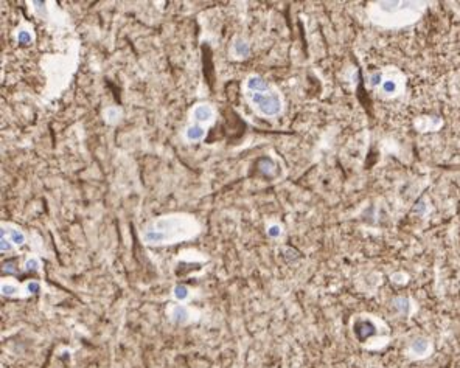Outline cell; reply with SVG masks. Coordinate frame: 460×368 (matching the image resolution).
<instances>
[{"mask_svg":"<svg viewBox=\"0 0 460 368\" xmlns=\"http://www.w3.org/2000/svg\"><path fill=\"white\" fill-rule=\"evenodd\" d=\"M425 10V4L415 2H383L376 8L378 17L375 20L384 27H401L418 19Z\"/></svg>","mask_w":460,"mask_h":368,"instance_id":"cell-1","label":"cell"},{"mask_svg":"<svg viewBox=\"0 0 460 368\" xmlns=\"http://www.w3.org/2000/svg\"><path fill=\"white\" fill-rule=\"evenodd\" d=\"M250 101L267 117L277 115L282 111V100L277 94H250Z\"/></svg>","mask_w":460,"mask_h":368,"instance_id":"cell-2","label":"cell"},{"mask_svg":"<svg viewBox=\"0 0 460 368\" xmlns=\"http://www.w3.org/2000/svg\"><path fill=\"white\" fill-rule=\"evenodd\" d=\"M432 342L426 337H417L410 342L409 348L406 351L407 357H410L412 360H420L425 359L428 356H431L432 353Z\"/></svg>","mask_w":460,"mask_h":368,"instance_id":"cell-3","label":"cell"},{"mask_svg":"<svg viewBox=\"0 0 460 368\" xmlns=\"http://www.w3.org/2000/svg\"><path fill=\"white\" fill-rule=\"evenodd\" d=\"M353 331L359 342H365L373 336H376V325L370 318H359L353 325Z\"/></svg>","mask_w":460,"mask_h":368,"instance_id":"cell-4","label":"cell"},{"mask_svg":"<svg viewBox=\"0 0 460 368\" xmlns=\"http://www.w3.org/2000/svg\"><path fill=\"white\" fill-rule=\"evenodd\" d=\"M193 115H195V118H196L198 121L205 123V121H210V120H212V117H213V109H212L210 106H207V104H199V106L196 107V109H195Z\"/></svg>","mask_w":460,"mask_h":368,"instance_id":"cell-5","label":"cell"},{"mask_svg":"<svg viewBox=\"0 0 460 368\" xmlns=\"http://www.w3.org/2000/svg\"><path fill=\"white\" fill-rule=\"evenodd\" d=\"M247 87L252 90L254 94H261V92H266L267 90V84L263 78L260 76H250L247 79Z\"/></svg>","mask_w":460,"mask_h":368,"instance_id":"cell-6","label":"cell"},{"mask_svg":"<svg viewBox=\"0 0 460 368\" xmlns=\"http://www.w3.org/2000/svg\"><path fill=\"white\" fill-rule=\"evenodd\" d=\"M166 238H168V235L160 230H150L145 233V241L148 244H160L166 240Z\"/></svg>","mask_w":460,"mask_h":368,"instance_id":"cell-7","label":"cell"},{"mask_svg":"<svg viewBox=\"0 0 460 368\" xmlns=\"http://www.w3.org/2000/svg\"><path fill=\"white\" fill-rule=\"evenodd\" d=\"M393 306L396 311H398V314L409 315V312H410V301L406 297H396L393 300Z\"/></svg>","mask_w":460,"mask_h":368,"instance_id":"cell-8","label":"cell"},{"mask_svg":"<svg viewBox=\"0 0 460 368\" xmlns=\"http://www.w3.org/2000/svg\"><path fill=\"white\" fill-rule=\"evenodd\" d=\"M381 90L383 94H386L387 97H392L398 92V84H396L395 79H383L381 82Z\"/></svg>","mask_w":460,"mask_h":368,"instance_id":"cell-9","label":"cell"},{"mask_svg":"<svg viewBox=\"0 0 460 368\" xmlns=\"http://www.w3.org/2000/svg\"><path fill=\"white\" fill-rule=\"evenodd\" d=\"M171 317H173V320H174L176 323H185V321L188 320V311H187L185 306L177 305V306L173 308Z\"/></svg>","mask_w":460,"mask_h":368,"instance_id":"cell-10","label":"cell"},{"mask_svg":"<svg viewBox=\"0 0 460 368\" xmlns=\"http://www.w3.org/2000/svg\"><path fill=\"white\" fill-rule=\"evenodd\" d=\"M204 135H205V131H204L201 126H198V124L190 126V127L187 129V139L188 140H201Z\"/></svg>","mask_w":460,"mask_h":368,"instance_id":"cell-11","label":"cell"},{"mask_svg":"<svg viewBox=\"0 0 460 368\" xmlns=\"http://www.w3.org/2000/svg\"><path fill=\"white\" fill-rule=\"evenodd\" d=\"M8 235H10L11 241H13L16 246H20V244H24V243H25V236H24L22 232H19V230H8Z\"/></svg>","mask_w":460,"mask_h":368,"instance_id":"cell-12","label":"cell"},{"mask_svg":"<svg viewBox=\"0 0 460 368\" xmlns=\"http://www.w3.org/2000/svg\"><path fill=\"white\" fill-rule=\"evenodd\" d=\"M234 52L238 55V56H247L249 55V45L243 40H237L234 44Z\"/></svg>","mask_w":460,"mask_h":368,"instance_id":"cell-13","label":"cell"},{"mask_svg":"<svg viewBox=\"0 0 460 368\" xmlns=\"http://www.w3.org/2000/svg\"><path fill=\"white\" fill-rule=\"evenodd\" d=\"M188 294H190V291H188V288L183 286V285H177V286L174 288V297H176L179 301L187 300V298H188Z\"/></svg>","mask_w":460,"mask_h":368,"instance_id":"cell-14","label":"cell"},{"mask_svg":"<svg viewBox=\"0 0 460 368\" xmlns=\"http://www.w3.org/2000/svg\"><path fill=\"white\" fill-rule=\"evenodd\" d=\"M19 292V289L13 285H2V294L7 297H13Z\"/></svg>","mask_w":460,"mask_h":368,"instance_id":"cell-15","label":"cell"},{"mask_svg":"<svg viewBox=\"0 0 460 368\" xmlns=\"http://www.w3.org/2000/svg\"><path fill=\"white\" fill-rule=\"evenodd\" d=\"M17 40H19V44H30V42H31V34L28 31H19Z\"/></svg>","mask_w":460,"mask_h":368,"instance_id":"cell-16","label":"cell"},{"mask_svg":"<svg viewBox=\"0 0 460 368\" xmlns=\"http://www.w3.org/2000/svg\"><path fill=\"white\" fill-rule=\"evenodd\" d=\"M25 267H27V270H37L39 267H40V263L37 261L36 258H31V259H28L27 261V264H25Z\"/></svg>","mask_w":460,"mask_h":368,"instance_id":"cell-17","label":"cell"},{"mask_svg":"<svg viewBox=\"0 0 460 368\" xmlns=\"http://www.w3.org/2000/svg\"><path fill=\"white\" fill-rule=\"evenodd\" d=\"M27 289H28L30 294H39L40 292V285L36 283V281H31V283H28Z\"/></svg>","mask_w":460,"mask_h":368,"instance_id":"cell-18","label":"cell"},{"mask_svg":"<svg viewBox=\"0 0 460 368\" xmlns=\"http://www.w3.org/2000/svg\"><path fill=\"white\" fill-rule=\"evenodd\" d=\"M280 233H282V228L279 225H272V227H269V230H267V235L272 236V238L280 236Z\"/></svg>","mask_w":460,"mask_h":368,"instance_id":"cell-19","label":"cell"},{"mask_svg":"<svg viewBox=\"0 0 460 368\" xmlns=\"http://www.w3.org/2000/svg\"><path fill=\"white\" fill-rule=\"evenodd\" d=\"M11 250V244L10 241L5 240V236H2V252H10Z\"/></svg>","mask_w":460,"mask_h":368,"instance_id":"cell-20","label":"cell"},{"mask_svg":"<svg viewBox=\"0 0 460 368\" xmlns=\"http://www.w3.org/2000/svg\"><path fill=\"white\" fill-rule=\"evenodd\" d=\"M106 117H108L109 120H115V118H118V112H117L115 109H108Z\"/></svg>","mask_w":460,"mask_h":368,"instance_id":"cell-21","label":"cell"}]
</instances>
